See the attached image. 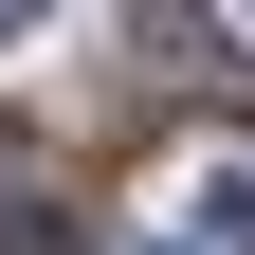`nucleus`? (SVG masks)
Here are the masks:
<instances>
[{
  "mask_svg": "<svg viewBox=\"0 0 255 255\" xmlns=\"http://www.w3.org/2000/svg\"><path fill=\"white\" fill-rule=\"evenodd\" d=\"M182 237H201V255H255V164H237V182H201V201H182Z\"/></svg>",
  "mask_w": 255,
  "mask_h": 255,
  "instance_id": "obj_2",
  "label": "nucleus"
},
{
  "mask_svg": "<svg viewBox=\"0 0 255 255\" xmlns=\"http://www.w3.org/2000/svg\"><path fill=\"white\" fill-rule=\"evenodd\" d=\"M128 55H146L164 91H201V73H219V55H201V0H128Z\"/></svg>",
  "mask_w": 255,
  "mask_h": 255,
  "instance_id": "obj_1",
  "label": "nucleus"
},
{
  "mask_svg": "<svg viewBox=\"0 0 255 255\" xmlns=\"http://www.w3.org/2000/svg\"><path fill=\"white\" fill-rule=\"evenodd\" d=\"M18 18H37V0H0V37H18Z\"/></svg>",
  "mask_w": 255,
  "mask_h": 255,
  "instance_id": "obj_3",
  "label": "nucleus"
}]
</instances>
